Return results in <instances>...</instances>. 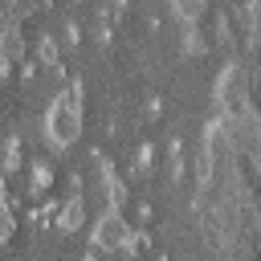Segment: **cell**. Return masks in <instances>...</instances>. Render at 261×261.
Wrapping results in <instances>:
<instances>
[{"label": "cell", "instance_id": "11", "mask_svg": "<svg viewBox=\"0 0 261 261\" xmlns=\"http://www.w3.org/2000/svg\"><path fill=\"white\" fill-rule=\"evenodd\" d=\"M41 61H45V65H49V69H57V73H61V57H57V45H53V41H49V37H45V41H41Z\"/></svg>", "mask_w": 261, "mask_h": 261}, {"label": "cell", "instance_id": "1", "mask_svg": "<svg viewBox=\"0 0 261 261\" xmlns=\"http://www.w3.org/2000/svg\"><path fill=\"white\" fill-rule=\"evenodd\" d=\"M45 139L53 147H73L82 139V82H69L65 94H57L45 110Z\"/></svg>", "mask_w": 261, "mask_h": 261}, {"label": "cell", "instance_id": "4", "mask_svg": "<svg viewBox=\"0 0 261 261\" xmlns=\"http://www.w3.org/2000/svg\"><path fill=\"white\" fill-rule=\"evenodd\" d=\"M249 86H253L249 61L228 57V61L220 65V73H216V106H220V114H224V110L245 106V102H249Z\"/></svg>", "mask_w": 261, "mask_h": 261}, {"label": "cell", "instance_id": "14", "mask_svg": "<svg viewBox=\"0 0 261 261\" xmlns=\"http://www.w3.org/2000/svg\"><path fill=\"white\" fill-rule=\"evenodd\" d=\"M249 16H253V20H261V0H249Z\"/></svg>", "mask_w": 261, "mask_h": 261}, {"label": "cell", "instance_id": "9", "mask_svg": "<svg viewBox=\"0 0 261 261\" xmlns=\"http://www.w3.org/2000/svg\"><path fill=\"white\" fill-rule=\"evenodd\" d=\"M167 4H171V12H175L184 24H200L204 12H208V0H167Z\"/></svg>", "mask_w": 261, "mask_h": 261}, {"label": "cell", "instance_id": "8", "mask_svg": "<svg viewBox=\"0 0 261 261\" xmlns=\"http://www.w3.org/2000/svg\"><path fill=\"white\" fill-rule=\"evenodd\" d=\"M16 237V212H12V200L4 192V179H0V245H8Z\"/></svg>", "mask_w": 261, "mask_h": 261}, {"label": "cell", "instance_id": "13", "mask_svg": "<svg viewBox=\"0 0 261 261\" xmlns=\"http://www.w3.org/2000/svg\"><path fill=\"white\" fill-rule=\"evenodd\" d=\"M16 167H20V143L12 139L8 143V155H4V171H16Z\"/></svg>", "mask_w": 261, "mask_h": 261}, {"label": "cell", "instance_id": "3", "mask_svg": "<svg viewBox=\"0 0 261 261\" xmlns=\"http://www.w3.org/2000/svg\"><path fill=\"white\" fill-rule=\"evenodd\" d=\"M90 245H94L98 253H126V249H135V228H130V220L122 216V208L110 204V208L94 220Z\"/></svg>", "mask_w": 261, "mask_h": 261}, {"label": "cell", "instance_id": "10", "mask_svg": "<svg viewBox=\"0 0 261 261\" xmlns=\"http://www.w3.org/2000/svg\"><path fill=\"white\" fill-rule=\"evenodd\" d=\"M208 45H204V37H200V24H184V53H204Z\"/></svg>", "mask_w": 261, "mask_h": 261}, {"label": "cell", "instance_id": "7", "mask_svg": "<svg viewBox=\"0 0 261 261\" xmlns=\"http://www.w3.org/2000/svg\"><path fill=\"white\" fill-rule=\"evenodd\" d=\"M86 224V200L73 192V196H65V204L57 208V228H65V232H77Z\"/></svg>", "mask_w": 261, "mask_h": 261}, {"label": "cell", "instance_id": "6", "mask_svg": "<svg viewBox=\"0 0 261 261\" xmlns=\"http://www.w3.org/2000/svg\"><path fill=\"white\" fill-rule=\"evenodd\" d=\"M94 163H98V179H102V188H106V200H110L114 208H122V204L130 200V192H126V184H122V175L114 171V163H110V155H102V151H94Z\"/></svg>", "mask_w": 261, "mask_h": 261}, {"label": "cell", "instance_id": "5", "mask_svg": "<svg viewBox=\"0 0 261 261\" xmlns=\"http://www.w3.org/2000/svg\"><path fill=\"white\" fill-rule=\"evenodd\" d=\"M24 57H29V41H24L20 24L16 20H4V29H0V77L12 65H24Z\"/></svg>", "mask_w": 261, "mask_h": 261}, {"label": "cell", "instance_id": "12", "mask_svg": "<svg viewBox=\"0 0 261 261\" xmlns=\"http://www.w3.org/2000/svg\"><path fill=\"white\" fill-rule=\"evenodd\" d=\"M216 41H220V45H232V29H228V16H224V12L216 16Z\"/></svg>", "mask_w": 261, "mask_h": 261}, {"label": "cell", "instance_id": "2", "mask_svg": "<svg viewBox=\"0 0 261 261\" xmlns=\"http://www.w3.org/2000/svg\"><path fill=\"white\" fill-rule=\"evenodd\" d=\"M220 122H224V135H228L232 151H237L245 163L261 155V110H257L253 102H245V106H237V110H224Z\"/></svg>", "mask_w": 261, "mask_h": 261}]
</instances>
